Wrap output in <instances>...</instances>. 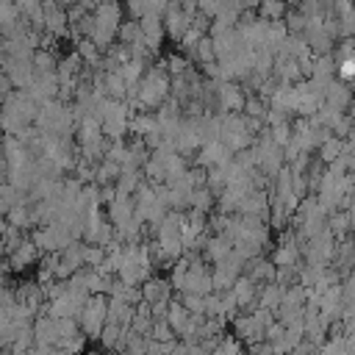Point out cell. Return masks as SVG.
<instances>
[{"mask_svg": "<svg viewBox=\"0 0 355 355\" xmlns=\"http://www.w3.org/2000/svg\"><path fill=\"white\" fill-rule=\"evenodd\" d=\"M36 261V244L33 241H25V244H19L11 255H8V266L14 269V272H19V269H25V266H31Z\"/></svg>", "mask_w": 355, "mask_h": 355, "instance_id": "6da1fadb", "label": "cell"}, {"mask_svg": "<svg viewBox=\"0 0 355 355\" xmlns=\"http://www.w3.org/2000/svg\"><path fill=\"white\" fill-rule=\"evenodd\" d=\"M6 252V244H3V236H0V255Z\"/></svg>", "mask_w": 355, "mask_h": 355, "instance_id": "7a4b0ae2", "label": "cell"}]
</instances>
